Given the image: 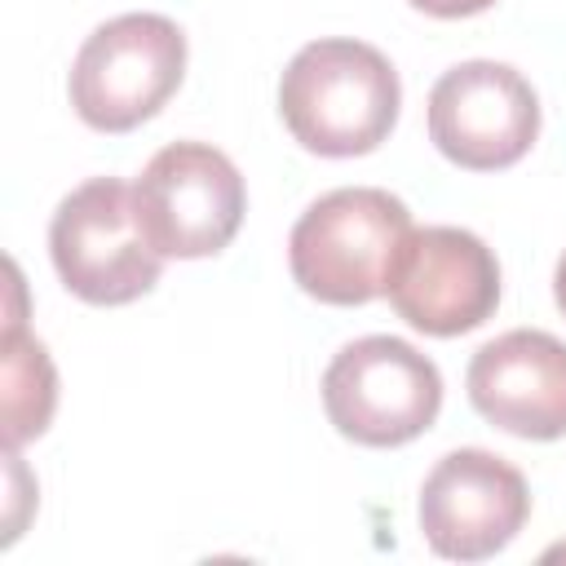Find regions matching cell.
<instances>
[{"instance_id":"obj_10","label":"cell","mask_w":566,"mask_h":566,"mask_svg":"<svg viewBox=\"0 0 566 566\" xmlns=\"http://www.w3.org/2000/svg\"><path fill=\"white\" fill-rule=\"evenodd\" d=\"M469 402L513 438H566V340L539 327H513L486 340L464 371Z\"/></svg>"},{"instance_id":"obj_7","label":"cell","mask_w":566,"mask_h":566,"mask_svg":"<svg viewBox=\"0 0 566 566\" xmlns=\"http://www.w3.org/2000/svg\"><path fill=\"white\" fill-rule=\"evenodd\" d=\"M385 296L416 332L464 336L500 305V261L473 230L411 226L389 265Z\"/></svg>"},{"instance_id":"obj_12","label":"cell","mask_w":566,"mask_h":566,"mask_svg":"<svg viewBox=\"0 0 566 566\" xmlns=\"http://www.w3.org/2000/svg\"><path fill=\"white\" fill-rule=\"evenodd\" d=\"M407 4H416L429 18H473V13H486L495 0H407Z\"/></svg>"},{"instance_id":"obj_5","label":"cell","mask_w":566,"mask_h":566,"mask_svg":"<svg viewBox=\"0 0 566 566\" xmlns=\"http://www.w3.org/2000/svg\"><path fill=\"white\" fill-rule=\"evenodd\" d=\"M323 407L340 438L358 447H402L442 411L433 358L398 336H358L323 371Z\"/></svg>"},{"instance_id":"obj_9","label":"cell","mask_w":566,"mask_h":566,"mask_svg":"<svg viewBox=\"0 0 566 566\" xmlns=\"http://www.w3.org/2000/svg\"><path fill=\"white\" fill-rule=\"evenodd\" d=\"M531 517L526 478L495 451H447L420 486V531L438 557L482 562L513 544Z\"/></svg>"},{"instance_id":"obj_1","label":"cell","mask_w":566,"mask_h":566,"mask_svg":"<svg viewBox=\"0 0 566 566\" xmlns=\"http://www.w3.org/2000/svg\"><path fill=\"white\" fill-rule=\"evenodd\" d=\"M402 106L394 62L363 40H310L279 80V115L287 133L327 159L376 150Z\"/></svg>"},{"instance_id":"obj_2","label":"cell","mask_w":566,"mask_h":566,"mask_svg":"<svg viewBox=\"0 0 566 566\" xmlns=\"http://www.w3.org/2000/svg\"><path fill=\"white\" fill-rule=\"evenodd\" d=\"M407 230L411 212L398 195L376 186L327 190L292 226V279L323 305H367L385 296V279Z\"/></svg>"},{"instance_id":"obj_13","label":"cell","mask_w":566,"mask_h":566,"mask_svg":"<svg viewBox=\"0 0 566 566\" xmlns=\"http://www.w3.org/2000/svg\"><path fill=\"white\" fill-rule=\"evenodd\" d=\"M553 296H557V310L566 314V252L557 256V270H553Z\"/></svg>"},{"instance_id":"obj_8","label":"cell","mask_w":566,"mask_h":566,"mask_svg":"<svg viewBox=\"0 0 566 566\" xmlns=\"http://www.w3.org/2000/svg\"><path fill=\"white\" fill-rule=\"evenodd\" d=\"M539 137V97L531 80L491 57L460 62L429 88V142L469 172L517 164Z\"/></svg>"},{"instance_id":"obj_6","label":"cell","mask_w":566,"mask_h":566,"mask_svg":"<svg viewBox=\"0 0 566 566\" xmlns=\"http://www.w3.org/2000/svg\"><path fill=\"white\" fill-rule=\"evenodd\" d=\"M146 239L159 256H217L243 226L248 190L230 155L208 142H172L150 155L133 186Z\"/></svg>"},{"instance_id":"obj_3","label":"cell","mask_w":566,"mask_h":566,"mask_svg":"<svg viewBox=\"0 0 566 566\" xmlns=\"http://www.w3.org/2000/svg\"><path fill=\"white\" fill-rule=\"evenodd\" d=\"M186 35L164 13L102 22L71 62V106L97 133H128L181 88Z\"/></svg>"},{"instance_id":"obj_14","label":"cell","mask_w":566,"mask_h":566,"mask_svg":"<svg viewBox=\"0 0 566 566\" xmlns=\"http://www.w3.org/2000/svg\"><path fill=\"white\" fill-rule=\"evenodd\" d=\"M557 553H562V557H566V548H557Z\"/></svg>"},{"instance_id":"obj_4","label":"cell","mask_w":566,"mask_h":566,"mask_svg":"<svg viewBox=\"0 0 566 566\" xmlns=\"http://www.w3.org/2000/svg\"><path fill=\"white\" fill-rule=\"evenodd\" d=\"M49 256L66 292L88 305H128L159 283L164 256L142 230L133 186L88 177L49 221Z\"/></svg>"},{"instance_id":"obj_11","label":"cell","mask_w":566,"mask_h":566,"mask_svg":"<svg viewBox=\"0 0 566 566\" xmlns=\"http://www.w3.org/2000/svg\"><path fill=\"white\" fill-rule=\"evenodd\" d=\"M4 363V447H22L40 438L57 407V371L49 349L22 332V323L4 327L0 345Z\"/></svg>"}]
</instances>
